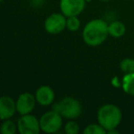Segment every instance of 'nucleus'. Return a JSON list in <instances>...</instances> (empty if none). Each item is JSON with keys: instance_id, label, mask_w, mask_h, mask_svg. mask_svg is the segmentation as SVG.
<instances>
[{"instance_id": "15", "label": "nucleus", "mask_w": 134, "mask_h": 134, "mask_svg": "<svg viewBox=\"0 0 134 134\" xmlns=\"http://www.w3.org/2000/svg\"><path fill=\"white\" fill-rule=\"evenodd\" d=\"M80 28V20L78 16H71L67 17V24H66V29H68L71 32L78 31Z\"/></svg>"}, {"instance_id": "10", "label": "nucleus", "mask_w": 134, "mask_h": 134, "mask_svg": "<svg viewBox=\"0 0 134 134\" xmlns=\"http://www.w3.org/2000/svg\"><path fill=\"white\" fill-rule=\"evenodd\" d=\"M37 102L42 107H48L53 103L55 99L54 90L48 86H42L38 87L35 94Z\"/></svg>"}, {"instance_id": "4", "label": "nucleus", "mask_w": 134, "mask_h": 134, "mask_svg": "<svg viewBox=\"0 0 134 134\" xmlns=\"http://www.w3.org/2000/svg\"><path fill=\"white\" fill-rule=\"evenodd\" d=\"M41 131L45 133H57L63 125V117L55 110L44 113L39 118Z\"/></svg>"}, {"instance_id": "11", "label": "nucleus", "mask_w": 134, "mask_h": 134, "mask_svg": "<svg viewBox=\"0 0 134 134\" xmlns=\"http://www.w3.org/2000/svg\"><path fill=\"white\" fill-rule=\"evenodd\" d=\"M109 35L113 38H120L126 33V27L123 22L115 20L109 24Z\"/></svg>"}, {"instance_id": "9", "label": "nucleus", "mask_w": 134, "mask_h": 134, "mask_svg": "<svg viewBox=\"0 0 134 134\" xmlns=\"http://www.w3.org/2000/svg\"><path fill=\"white\" fill-rule=\"evenodd\" d=\"M16 112V101L9 96L0 97V118L2 120H9Z\"/></svg>"}, {"instance_id": "19", "label": "nucleus", "mask_w": 134, "mask_h": 134, "mask_svg": "<svg viewBox=\"0 0 134 134\" xmlns=\"http://www.w3.org/2000/svg\"><path fill=\"white\" fill-rule=\"evenodd\" d=\"M85 1H86V2H87V3H88V2H91V1H92V0H85Z\"/></svg>"}, {"instance_id": "7", "label": "nucleus", "mask_w": 134, "mask_h": 134, "mask_svg": "<svg viewBox=\"0 0 134 134\" xmlns=\"http://www.w3.org/2000/svg\"><path fill=\"white\" fill-rule=\"evenodd\" d=\"M86 3L85 0H60L59 8L66 17L79 16L83 12Z\"/></svg>"}, {"instance_id": "14", "label": "nucleus", "mask_w": 134, "mask_h": 134, "mask_svg": "<svg viewBox=\"0 0 134 134\" xmlns=\"http://www.w3.org/2000/svg\"><path fill=\"white\" fill-rule=\"evenodd\" d=\"M120 68L124 75L134 73V59L125 58L121 60V62L120 63Z\"/></svg>"}, {"instance_id": "2", "label": "nucleus", "mask_w": 134, "mask_h": 134, "mask_svg": "<svg viewBox=\"0 0 134 134\" xmlns=\"http://www.w3.org/2000/svg\"><path fill=\"white\" fill-rule=\"evenodd\" d=\"M97 120L98 123L109 131L119 127L122 120V112L114 104H104L98 110Z\"/></svg>"}, {"instance_id": "6", "label": "nucleus", "mask_w": 134, "mask_h": 134, "mask_svg": "<svg viewBox=\"0 0 134 134\" xmlns=\"http://www.w3.org/2000/svg\"><path fill=\"white\" fill-rule=\"evenodd\" d=\"M67 17L62 13H53L46 18L44 22L45 31L48 33L56 35L61 33L66 29Z\"/></svg>"}, {"instance_id": "18", "label": "nucleus", "mask_w": 134, "mask_h": 134, "mask_svg": "<svg viewBox=\"0 0 134 134\" xmlns=\"http://www.w3.org/2000/svg\"><path fill=\"white\" fill-rule=\"evenodd\" d=\"M100 1H102V2H109V1H110V0H100Z\"/></svg>"}, {"instance_id": "5", "label": "nucleus", "mask_w": 134, "mask_h": 134, "mask_svg": "<svg viewBox=\"0 0 134 134\" xmlns=\"http://www.w3.org/2000/svg\"><path fill=\"white\" fill-rule=\"evenodd\" d=\"M18 131L20 134H38L41 131L39 120L30 114L21 115L18 118Z\"/></svg>"}, {"instance_id": "3", "label": "nucleus", "mask_w": 134, "mask_h": 134, "mask_svg": "<svg viewBox=\"0 0 134 134\" xmlns=\"http://www.w3.org/2000/svg\"><path fill=\"white\" fill-rule=\"evenodd\" d=\"M52 109L68 120H76L82 113V105L75 97H66L52 106Z\"/></svg>"}, {"instance_id": "16", "label": "nucleus", "mask_w": 134, "mask_h": 134, "mask_svg": "<svg viewBox=\"0 0 134 134\" xmlns=\"http://www.w3.org/2000/svg\"><path fill=\"white\" fill-rule=\"evenodd\" d=\"M84 134H106L107 131L99 123H92L88 125L83 131Z\"/></svg>"}, {"instance_id": "17", "label": "nucleus", "mask_w": 134, "mask_h": 134, "mask_svg": "<svg viewBox=\"0 0 134 134\" xmlns=\"http://www.w3.org/2000/svg\"><path fill=\"white\" fill-rule=\"evenodd\" d=\"M64 131L67 134H78L80 132V126L75 120H70L64 126Z\"/></svg>"}, {"instance_id": "21", "label": "nucleus", "mask_w": 134, "mask_h": 134, "mask_svg": "<svg viewBox=\"0 0 134 134\" xmlns=\"http://www.w3.org/2000/svg\"><path fill=\"white\" fill-rule=\"evenodd\" d=\"M1 120H1V118H0V121H1Z\"/></svg>"}, {"instance_id": "8", "label": "nucleus", "mask_w": 134, "mask_h": 134, "mask_svg": "<svg viewBox=\"0 0 134 134\" xmlns=\"http://www.w3.org/2000/svg\"><path fill=\"white\" fill-rule=\"evenodd\" d=\"M37 99L34 95L31 93H23L18 97L16 101V112L21 115L30 114L34 110L37 104Z\"/></svg>"}, {"instance_id": "12", "label": "nucleus", "mask_w": 134, "mask_h": 134, "mask_svg": "<svg viewBox=\"0 0 134 134\" xmlns=\"http://www.w3.org/2000/svg\"><path fill=\"white\" fill-rule=\"evenodd\" d=\"M121 86L127 95L134 97V73H126L122 78Z\"/></svg>"}, {"instance_id": "1", "label": "nucleus", "mask_w": 134, "mask_h": 134, "mask_svg": "<svg viewBox=\"0 0 134 134\" xmlns=\"http://www.w3.org/2000/svg\"><path fill=\"white\" fill-rule=\"evenodd\" d=\"M109 24L100 18L88 21L82 31V39L88 46L97 47L102 44L109 36Z\"/></svg>"}, {"instance_id": "20", "label": "nucleus", "mask_w": 134, "mask_h": 134, "mask_svg": "<svg viewBox=\"0 0 134 134\" xmlns=\"http://www.w3.org/2000/svg\"><path fill=\"white\" fill-rule=\"evenodd\" d=\"M2 1H3V0H0V3H1V2H2Z\"/></svg>"}, {"instance_id": "13", "label": "nucleus", "mask_w": 134, "mask_h": 134, "mask_svg": "<svg viewBox=\"0 0 134 134\" xmlns=\"http://www.w3.org/2000/svg\"><path fill=\"white\" fill-rule=\"evenodd\" d=\"M18 131V125L14 121L9 120H4L0 126V132L2 134H15Z\"/></svg>"}]
</instances>
